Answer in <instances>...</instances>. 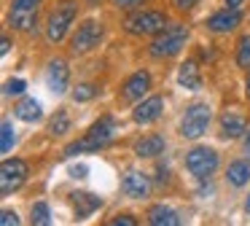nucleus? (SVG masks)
<instances>
[{
    "instance_id": "f257e3e1",
    "label": "nucleus",
    "mask_w": 250,
    "mask_h": 226,
    "mask_svg": "<svg viewBox=\"0 0 250 226\" xmlns=\"http://www.w3.org/2000/svg\"><path fill=\"white\" fill-rule=\"evenodd\" d=\"M113 132H116V121L110 116H103L100 121H94L92 127H89V132L83 135L81 140H76V143L67 145L65 156H76V154H81V151H100V148H105V145L113 140Z\"/></svg>"
},
{
    "instance_id": "f03ea898",
    "label": "nucleus",
    "mask_w": 250,
    "mask_h": 226,
    "mask_svg": "<svg viewBox=\"0 0 250 226\" xmlns=\"http://www.w3.org/2000/svg\"><path fill=\"white\" fill-rule=\"evenodd\" d=\"M186 41H188V27L186 24H167L156 38H153L148 51L156 59H167V57H175V54L186 46Z\"/></svg>"
},
{
    "instance_id": "7ed1b4c3",
    "label": "nucleus",
    "mask_w": 250,
    "mask_h": 226,
    "mask_svg": "<svg viewBox=\"0 0 250 226\" xmlns=\"http://www.w3.org/2000/svg\"><path fill=\"white\" fill-rule=\"evenodd\" d=\"M76 14H78L76 0H62V3L51 11V16H49V24H46V38H49L51 43H60L62 38L67 35V30H70Z\"/></svg>"
},
{
    "instance_id": "20e7f679",
    "label": "nucleus",
    "mask_w": 250,
    "mask_h": 226,
    "mask_svg": "<svg viewBox=\"0 0 250 226\" xmlns=\"http://www.w3.org/2000/svg\"><path fill=\"white\" fill-rule=\"evenodd\" d=\"M124 27L132 35H159L167 27V16L162 11H140V14L126 16Z\"/></svg>"
},
{
    "instance_id": "39448f33",
    "label": "nucleus",
    "mask_w": 250,
    "mask_h": 226,
    "mask_svg": "<svg viewBox=\"0 0 250 226\" xmlns=\"http://www.w3.org/2000/svg\"><path fill=\"white\" fill-rule=\"evenodd\" d=\"M186 170H188L194 178H199V181H207V178L218 170V154L212 148L199 145V148H194V151L186 154Z\"/></svg>"
},
{
    "instance_id": "423d86ee",
    "label": "nucleus",
    "mask_w": 250,
    "mask_h": 226,
    "mask_svg": "<svg viewBox=\"0 0 250 226\" xmlns=\"http://www.w3.org/2000/svg\"><path fill=\"white\" fill-rule=\"evenodd\" d=\"M207 127H210V108L205 102H194L180 121V135L188 140H196L207 132Z\"/></svg>"
},
{
    "instance_id": "0eeeda50",
    "label": "nucleus",
    "mask_w": 250,
    "mask_h": 226,
    "mask_svg": "<svg viewBox=\"0 0 250 226\" xmlns=\"http://www.w3.org/2000/svg\"><path fill=\"white\" fill-rule=\"evenodd\" d=\"M27 172H30V167L24 159H6L0 164V194H3V197L14 194L24 181H27Z\"/></svg>"
},
{
    "instance_id": "6e6552de",
    "label": "nucleus",
    "mask_w": 250,
    "mask_h": 226,
    "mask_svg": "<svg viewBox=\"0 0 250 226\" xmlns=\"http://www.w3.org/2000/svg\"><path fill=\"white\" fill-rule=\"evenodd\" d=\"M100 41H103V24H100L97 19H86L83 24H78L76 32H73L70 48H73V54H86V51H92Z\"/></svg>"
},
{
    "instance_id": "1a4fd4ad",
    "label": "nucleus",
    "mask_w": 250,
    "mask_h": 226,
    "mask_svg": "<svg viewBox=\"0 0 250 226\" xmlns=\"http://www.w3.org/2000/svg\"><path fill=\"white\" fill-rule=\"evenodd\" d=\"M148 89H151V75H148L146 70H137L135 75L126 78L124 89H121V100H124V102L143 100V94H148Z\"/></svg>"
},
{
    "instance_id": "9d476101",
    "label": "nucleus",
    "mask_w": 250,
    "mask_h": 226,
    "mask_svg": "<svg viewBox=\"0 0 250 226\" xmlns=\"http://www.w3.org/2000/svg\"><path fill=\"white\" fill-rule=\"evenodd\" d=\"M46 84H49V89L54 94H65L67 91V86H70V70H67V65L62 59H54L49 65V70H46Z\"/></svg>"
},
{
    "instance_id": "9b49d317",
    "label": "nucleus",
    "mask_w": 250,
    "mask_h": 226,
    "mask_svg": "<svg viewBox=\"0 0 250 226\" xmlns=\"http://www.w3.org/2000/svg\"><path fill=\"white\" fill-rule=\"evenodd\" d=\"M121 191H124L126 197H132V199H143V197H148V191H151V181H148L143 172L129 170L124 178H121Z\"/></svg>"
},
{
    "instance_id": "f8f14e48",
    "label": "nucleus",
    "mask_w": 250,
    "mask_h": 226,
    "mask_svg": "<svg viewBox=\"0 0 250 226\" xmlns=\"http://www.w3.org/2000/svg\"><path fill=\"white\" fill-rule=\"evenodd\" d=\"M162 111H164V100L159 94H153V97H148V100H143L140 105L132 111V118H135L137 124H151L162 116Z\"/></svg>"
},
{
    "instance_id": "ddd939ff",
    "label": "nucleus",
    "mask_w": 250,
    "mask_h": 226,
    "mask_svg": "<svg viewBox=\"0 0 250 226\" xmlns=\"http://www.w3.org/2000/svg\"><path fill=\"white\" fill-rule=\"evenodd\" d=\"M239 19H242V16H239L237 8H223V11H215V14L207 19V27H210L212 32H229L239 24Z\"/></svg>"
},
{
    "instance_id": "4468645a",
    "label": "nucleus",
    "mask_w": 250,
    "mask_h": 226,
    "mask_svg": "<svg viewBox=\"0 0 250 226\" xmlns=\"http://www.w3.org/2000/svg\"><path fill=\"white\" fill-rule=\"evenodd\" d=\"M70 197H73V210H76L78 221H86L89 215L103 204V199L94 197V194H89V191H76V194H70Z\"/></svg>"
},
{
    "instance_id": "2eb2a0df",
    "label": "nucleus",
    "mask_w": 250,
    "mask_h": 226,
    "mask_svg": "<svg viewBox=\"0 0 250 226\" xmlns=\"http://www.w3.org/2000/svg\"><path fill=\"white\" fill-rule=\"evenodd\" d=\"M178 84L183 86V89H188V91L202 89L199 65H196L194 59H188V62H183V65H180V70H178Z\"/></svg>"
},
{
    "instance_id": "dca6fc26",
    "label": "nucleus",
    "mask_w": 250,
    "mask_h": 226,
    "mask_svg": "<svg viewBox=\"0 0 250 226\" xmlns=\"http://www.w3.org/2000/svg\"><path fill=\"white\" fill-rule=\"evenodd\" d=\"M135 154L140 159H153V156L164 154V137L162 135H146L135 143Z\"/></svg>"
},
{
    "instance_id": "f3484780",
    "label": "nucleus",
    "mask_w": 250,
    "mask_h": 226,
    "mask_svg": "<svg viewBox=\"0 0 250 226\" xmlns=\"http://www.w3.org/2000/svg\"><path fill=\"white\" fill-rule=\"evenodd\" d=\"M248 132V121H245L239 113H223L221 118V135L226 140H234V137H242Z\"/></svg>"
},
{
    "instance_id": "a211bd4d",
    "label": "nucleus",
    "mask_w": 250,
    "mask_h": 226,
    "mask_svg": "<svg viewBox=\"0 0 250 226\" xmlns=\"http://www.w3.org/2000/svg\"><path fill=\"white\" fill-rule=\"evenodd\" d=\"M148 224L153 226H180V215L167 204H153L148 210Z\"/></svg>"
},
{
    "instance_id": "6ab92c4d",
    "label": "nucleus",
    "mask_w": 250,
    "mask_h": 226,
    "mask_svg": "<svg viewBox=\"0 0 250 226\" xmlns=\"http://www.w3.org/2000/svg\"><path fill=\"white\" fill-rule=\"evenodd\" d=\"M226 181L231 183V186H245V183L250 181V161L248 159H237V161H231L229 164V170H226Z\"/></svg>"
},
{
    "instance_id": "aec40b11",
    "label": "nucleus",
    "mask_w": 250,
    "mask_h": 226,
    "mask_svg": "<svg viewBox=\"0 0 250 226\" xmlns=\"http://www.w3.org/2000/svg\"><path fill=\"white\" fill-rule=\"evenodd\" d=\"M8 22H11L14 30L30 32V30L35 27V22H38V11H19V8H11V14H8Z\"/></svg>"
},
{
    "instance_id": "412c9836",
    "label": "nucleus",
    "mask_w": 250,
    "mask_h": 226,
    "mask_svg": "<svg viewBox=\"0 0 250 226\" xmlns=\"http://www.w3.org/2000/svg\"><path fill=\"white\" fill-rule=\"evenodd\" d=\"M14 116L19 118V121H38L43 113H41V102L33 100V97H27V100H22L17 108H14Z\"/></svg>"
},
{
    "instance_id": "4be33fe9",
    "label": "nucleus",
    "mask_w": 250,
    "mask_h": 226,
    "mask_svg": "<svg viewBox=\"0 0 250 226\" xmlns=\"http://www.w3.org/2000/svg\"><path fill=\"white\" fill-rule=\"evenodd\" d=\"M14 143H17V135H14V127H11V121H3V127H0V151L3 154H8V151L14 148Z\"/></svg>"
},
{
    "instance_id": "5701e85b",
    "label": "nucleus",
    "mask_w": 250,
    "mask_h": 226,
    "mask_svg": "<svg viewBox=\"0 0 250 226\" xmlns=\"http://www.w3.org/2000/svg\"><path fill=\"white\" fill-rule=\"evenodd\" d=\"M67 129H70V116H67L65 111H57V116L51 118L49 124V132L54 135V137H60V135H65Z\"/></svg>"
},
{
    "instance_id": "b1692460",
    "label": "nucleus",
    "mask_w": 250,
    "mask_h": 226,
    "mask_svg": "<svg viewBox=\"0 0 250 226\" xmlns=\"http://www.w3.org/2000/svg\"><path fill=\"white\" fill-rule=\"evenodd\" d=\"M237 65L245 70H250V35L239 38V46H237Z\"/></svg>"
},
{
    "instance_id": "393cba45",
    "label": "nucleus",
    "mask_w": 250,
    "mask_h": 226,
    "mask_svg": "<svg viewBox=\"0 0 250 226\" xmlns=\"http://www.w3.org/2000/svg\"><path fill=\"white\" fill-rule=\"evenodd\" d=\"M33 224L38 226H49L51 224V210L46 202H35L33 204Z\"/></svg>"
},
{
    "instance_id": "a878e982",
    "label": "nucleus",
    "mask_w": 250,
    "mask_h": 226,
    "mask_svg": "<svg viewBox=\"0 0 250 226\" xmlns=\"http://www.w3.org/2000/svg\"><path fill=\"white\" fill-rule=\"evenodd\" d=\"M97 97V86L94 84H78L76 89H73V100L76 102H89Z\"/></svg>"
},
{
    "instance_id": "bb28decb",
    "label": "nucleus",
    "mask_w": 250,
    "mask_h": 226,
    "mask_svg": "<svg viewBox=\"0 0 250 226\" xmlns=\"http://www.w3.org/2000/svg\"><path fill=\"white\" fill-rule=\"evenodd\" d=\"M24 89H27V84H24L22 78H11V81H6V94H24Z\"/></svg>"
},
{
    "instance_id": "cd10ccee",
    "label": "nucleus",
    "mask_w": 250,
    "mask_h": 226,
    "mask_svg": "<svg viewBox=\"0 0 250 226\" xmlns=\"http://www.w3.org/2000/svg\"><path fill=\"white\" fill-rule=\"evenodd\" d=\"M11 8H19V11H38V8H41V0H14Z\"/></svg>"
},
{
    "instance_id": "c85d7f7f",
    "label": "nucleus",
    "mask_w": 250,
    "mask_h": 226,
    "mask_svg": "<svg viewBox=\"0 0 250 226\" xmlns=\"http://www.w3.org/2000/svg\"><path fill=\"white\" fill-rule=\"evenodd\" d=\"M0 224H3V226H17L19 224V215L14 213V210H3V213H0Z\"/></svg>"
},
{
    "instance_id": "c756f323",
    "label": "nucleus",
    "mask_w": 250,
    "mask_h": 226,
    "mask_svg": "<svg viewBox=\"0 0 250 226\" xmlns=\"http://www.w3.org/2000/svg\"><path fill=\"white\" fill-rule=\"evenodd\" d=\"M108 224H110V226H135L137 221L132 218V215H116V218L108 221Z\"/></svg>"
},
{
    "instance_id": "7c9ffc66",
    "label": "nucleus",
    "mask_w": 250,
    "mask_h": 226,
    "mask_svg": "<svg viewBox=\"0 0 250 226\" xmlns=\"http://www.w3.org/2000/svg\"><path fill=\"white\" fill-rule=\"evenodd\" d=\"M172 3H175V8H178V11H188V8H194L199 0H172Z\"/></svg>"
},
{
    "instance_id": "2f4dec72",
    "label": "nucleus",
    "mask_w": 250,
    "mask_h": 226,
    "mask_svg": "<svg viewBox=\"0 0 250 226\" xmlns=\"http://www.w3.org/2000/svg\"><path fill=\"white\" fill-rule=\"evenodd\" d=\"M89 167L86 164H78V167H70V178H86Z\"/></svg>"
},
{
    "instance_id": "473e14b6",
    "label": "nucleus",
    "mask_w": 250,
    "mask_h": 226,
    "mask_svg": "<svg viewBox=\"0 0 250 226\" xmlns=\"http://www.w3.org/2000/svg\"><path fill=\"white\" fill-rule=\"evenodd\" d=\"M119 8H129V5H137V3H143V0H113Z\"/></svg>"
},
{
    "instance_id": "72a5a7b5",
    "label": "nucleus",
    "mask_w": 250,
    "mask_h": 226,
    "mask_svg": "<svg viewBox=\"0 0 250 226\" xmlns=\"http://www.w3.org/2000/svg\"><path fill=\"white\" fill-rule=\"evenodd\" d=\"M8 48H11V41L3 35V41H0V54H8Z\"/></svg>"
},
{
    "instance_id": "f704fd0d",
    "label": "nucleus",
    "mask_w": 250,
    "mask_h": 226,
    "mask_svg": "<svg viewBox=\"0 0 250 226\" xmlns=\"http://www.w3.org/2000/svg\"><path fill=\"white\" fill-rule=\"evenodd\" d=\"M242 5V0H226V8H239Z\"/></svg>"
},
{
    "instance_id": "c9c22d12",
    "label": "nucleus",
    "mask_w": 250,
    "mask_h": 226,
    "mask_svg": "<svg viewBox=\"0 0 250 226\" xmlns=\"http://www.w3.org/2000/svg\"><path fill=\"white\" fill-rule=\"evenodd\" d=\"M245 151H248V154H250V129H248V132H245Z\"/></svg>"
},
{
    "instance_id": "e433bc0d",
    "label": "nucleus",
    "mask_w": 250,
    "mask_h": 226,
    "mask_svg": "<svg viewBox=\"0 0 250 226\" xmlns=\"http://www.w3.org/2000/svg\"><path fill=\"white\" fill-rule=\"evenodd\" d=\"M245 91H248V97H250V75H248V81H245Z\"/></svg>"
},
{
    "instance_id": "4c0bfd02",
    "label": "nucleus",
    "mask_w": 250,
    "mask_h": 226,
    "mask_svg": "<svg viewBox=\"0 0 250 226\" xmlns=\"http://www.w3.org/2000/svg\"><path fill=\"white\" fill-rule=\"evenodd\" d=\"M245 210H248V215H250V194H248V199H245Z\"/></svg>"
}]
</instances>
